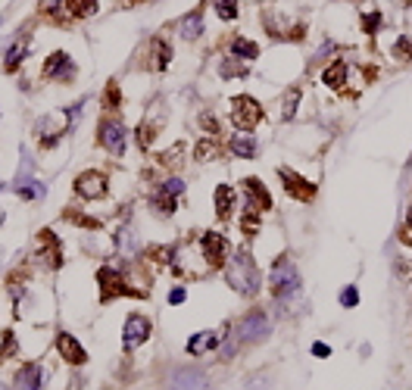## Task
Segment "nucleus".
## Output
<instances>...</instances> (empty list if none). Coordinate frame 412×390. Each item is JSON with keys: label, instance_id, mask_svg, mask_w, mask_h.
<instances>
[{"label": "nucleus", "instance_id": "f257e3e1", "mask_svg": "<svg viewBox=\"0 0 412 390\" xmlns=\"http://www.w3.org/2000/svg\"><path fill=\"white\" fill-rule=\"evenodd\" d=\"M225 281L231 291L241 297H256L259 294V266L250 257V250H237L231 262H225Z\"/></svg>", "mask_w": 412, "mask_h": 390}, {"label": "nucleus", "instance_id": "f03ea898", "mask_svg": "<svg viewBox=\"0 0 412 390\" xmlns=\"http://www.w3.org/2000/svg\"><path fill=\"white\" fill-rule=\"evenodd\" d=\"M297 294H300V272L288 257H281L272 268V297L278 303H284V300L297 297Z\"/></svg>", "mask_w": 412, "mask_h": 390}, {"label": "nucleus", "instance_id": "7ed1b4c3", "mask_svg": "<svg viewBox=\"0 0 412 390\" xmlns=\"http://www.w3.org/2000/svg\"><path fill=\"white\" fill-rule=\"evenodd\" d=\"M97 284H101V303H112L116 297H138V300L147 297V291H138V287H131L128 281H125L112 266L97 268Z\"/></svg>", "mask_w": 412, "mask_h": 390}, {"label": "nucleus", "instance_id": "20e7f679", "mask_svg": "<svg viewBox=\"0 0 412 390\" xmlns=\"http://www.w3.org/2000/svg\"><path fill=\"white\" fill-rule=\"evenodd\" d=\"M231 122L237 125L241 131H250L263 122V106L256 103V97L250 94H241V97L231 100Z\"/></svg>", "mask_w": 412, "mask_h": 390}, {"label": "nucleus", "instance_id": "39448f33", "mask_svg": "<svg viewBox=\"0 0 412 390\" xmlns=\"http://www.w3.org/2000/svg\"><path fill=\"white\" fill-rule=\"evenodd\" d=\"M150 331H154V322H150L144 312H131L128 319H125V328H122V347L128 349V353L138 347H144L150 340Z\"/></svg>", "mask_w": 412, "mask_h": 390}, {"label": "nucleus", "instance_id": "423d86ee", "mask_svg": "<svg viewBox=\"0 0 412 390\" xmlns=\"http://www.w3.org/2000/svg\"><path fill=\"white\" fill-rule=\"evenodd\" d=\"M97 144H101L106 153H112V157L125 153V125L112 116H103L101 125H97Z\"/></svg>", "mask_w": 412, "mask_h": 390}, {"label": "nucleus", "instance_id": "0eeeda50", "mask_svg": "<svg viewBox=\"0 0 412 390\" xmlns=\"http://www.w3.org/2000/svg\"><path fill=\"white\" fill-rule=\"evenodd\" d=\"M72 187H75L78 200H103L106 191H110V178H106L103 172H97V169H88V172L78 175Z\"/></svg>", "mask_w": 412, "mask_h": 390}, {"label": "nucleus", "instance_id": "6e6552de", "mask_svg": "<svg viewBox=\"0 0 412 390\" xmlns=\"http://www.w3.org/2000/svg\"><path fill=\"white\" fill-rule=\"evenodd\" d=\"M241 340H247V344H256V340H265L269 338V331H272V322H269V315L263 312V309H250L247 315H244V322H241Z\"/></svg>", "mask_w": 412, "mask_h": 390}, {"label": "nucleus", "instance_id": "1a4fd4ad", "mask_svg": "<svg viewBox=\"0 0 412 390\" xmlns=\"http://www.w3.org/2000/svg\"><path fill=\"white\" fill-rule=\"evenodd\" d=\"M200 250H203L206 266L225 268V262H228V240H225L219 231H206L203 234V238H200Z\"/></svg>", "mask_w": 412, "mask_h": 390}, {"label": "nucleus", "instance_id": "9d476101", "mask_svg": "<svg viewBox=\"0 0 412 390\" xmlns=\"http://www.w3.org/2000/svg\"><path fill=\"white\" fill-rule=\"evenodd\" d=\"M44 78H47V82H59V85L72 82V78H75V63H72L69 53H63V50L50 53L47 63H44Z\"/></svg>", "mask_w": 412, "mask_h": 390}, {"label": "nucleus", "instance_id": "9b49d317", "mask_svg": "<svg viewBox=\"0 0 412 390\" xmlns=\"http://www.w3.org/2000/svg\"><path fill=\"white\" fill-rule=\"evenodd\" d=\"M57 353H59V359L66 362V366H72V368H78V366H84L88 362V349L82 347V340H75L69 331H59L57 334Z\"/></svg>", "mask_w": 412, "mask_h": 390}, {"label": "nucleus", "instance_id": "f8f14e48", "mask_svg": "<svg viewBox=\"0 0 412 390\" xmlns=\"http://www.w3.org/2000/svg\"><path fill=\"white\" fill-rule=\"evenodd\" d=\"M278 178H281L284 191H288L294 200H303V203L316 200V185H312V181H307L303 175H297L294 169H278Z\"/></svg>", "mask_w": 412, "mask_h": 390}, {"label": "nucleus", "instance_id": "ddd939ff", "mask_svg": "<svg viewBox=\"0 0 412 390\" xmlns=\"http://www.w3.org/2000/svg\"><path fill=\"white\" fill-rule=\"evenodd\" d=\"M241 187H244V194H247V206L250 210H256V212H265V210H272V197H269V191H265V185L259 178H244L241 181Z\"/></svg>", "mask_w": 412, "mask_h": 390}, {"label": "nucleus", "instance_id": "4468645a", "mask_svg": "<svg viewBox=\"0 0 412 390\" xmlns=\"http://www.w3.org/2000/svg\"><path fill=\"white\" fill-rule=\"evenodd\" d=\"M16 390H41L44 387V372L38 362H25L22 368L16 372V381H13Z\"/></svg>", "mask_w": 412, "mask_h": 390}, {"label": "nucleus", "instance_id": "2eb2a0df", "mask_svg": "<svg viewBox=\"0 0 412 390\" xmlns=\"http://www.w3.org/2000/svg\"><path fill=\"white\" fill-rule=\"evenodd\" d=\"M38 240H41L44 250L38 253V262H44L47 268H59L63 266V257H59V238H53V231H41L38 234Z\"/></svg>", "mask_w": 412, "mask_h": 390}, {"label": "nucleus", "instance_id": "dca6fc26", "mask_svg": "<svg viewBox=\"0 0 412 390\" xmlns=\"http://www.w3.org/2000/svg\"><path fill=\"white\" fill-rule=\"evenodd\" d=\"M235 206H237V194L231 185H219L216 187V216L219 222H231L235 216Z\"/></svg>", "mask_w": 412, "mask_h": 390}, {"label": "nucleus", "instance_id": "f3484780", "mask_svg": "<svg viewBox=\"0 0 412 390\" xmlns=\"http://www.w3.org/2000/svg\"><path fill=\"white\" fill-rule=\"evenodd\" d=\"M29 47H31L29 38H16V41L10 44V50L3 53V69L6 72H16L19 66H22V59L29 57Z\"/></svg>", "mask_w": 412, "mask_h": 390}, {"label": "nucleus", "instance_id": "a211bd4d", "mask_svg": "<svg viewBox=\"0 0 412 390\" xmlns=\"http://www.w3.org/2000/svg\"><path fill=\"white\" fill-rule=\"evenodd\" d=\"M216 347H219V331H197L184 349H188L191 356H203V353H212Z\"/></svg>", "mask_w": 412, "mask_h": 390}, {"label": "nucleus", "instance_id": "6ab92c4d", "mask_svg": "<svg viewBox=\"0 0 412 390\" xmlns=\"http://www.w3.org/2000/svg\"><path fill=\"white\" fill-rule=\"evenodd\" d=\"M228 150H231V157L253 159L259 153V144H256V138H250V134H235V138L228 140Z\"/></svg>", "mask_w": 412, "mask_h": 390}, {"label": "nucleus", "instance_id": "aec40b11", "mask_svg": "<svg viewBox=\"0 0 412 390\" xmlns=\"http://www.w3.org/2000/svg\"><path fill=\"white\" fill-rule=\"evenodd\" d=\"M322 82L328 85L331 91H344V85H347V63H344V59L328 63V69L322 72Z\"/></svg>", "mask_w": 412, "mask_h": 390}, {"label": "nucleus", "instance_id": "412c9836", "mask_svg": "<svg viewBox=\"0 0 412 390\" xmlns=\"http://www.w3.org/2000/svg\"><path fill=\"white\" fill-rule=\"evenodd\" d=\"M178 31H182L184 41H200V35H203V16H200V13H188V16L182 19V25H178Z\"/></svg>", "mask_w": 412, "mask_h": 390}, {"label": "nucleus", "instance_id": "4be33fe9", "mask_svg": "<svg viewBox=\"0 0 412 390\" xmlns=\"http://www.w3.org/2000/svg\"><path fill=\"white\" fill-rule=\"evenodd\" d=\"M172 387L175 390H203V375L191 372V368H182V372H175V378H172Z\"/></svg>", "mask_w": 412, "mask_h": 390}, {"label": "nucleus", "instance_id": "5701e85b", "mask_svg": "<svg viewBox=\"0 0 412 390\" xmlns=\"http://www.w3.org/2000/svg\"><path fill=\"white\" fill-rule=\"evenodd\" d=\"M66 10L72 19H91L97 13V0H66Z\"/></svg>", "mask_w": 412, "mask_h": 390}, {"label": "nucleus", "instance_id": "b1692460", "mask_svg": "<svg viewBox=\"0 0 412 390\" xmlns=\"http://www.w3.org/2000/svg\"><path fill=\"white\" fill-rule=\"evenodd\" d=\"M231 53L235 57H244V59H256L259 57V47L247 38H231Z\"/></svg>", "mask_w": 412, "mask_h": 390}, {"label": "nucleus", "instance_id": "393cba45", "mask_svg": "<svg viewBox=\"0 0 412 390\" xmlns=\"http://www.w3.org/2000/svg\"><path fill=\"white\" fill-rule=\"evenodd\" d=\"M169 59H172L169 41H165V38H156V41H154V66H156V69H165V66H169Z\"/></svg>", "mask_w": 412, "mask_h": 390}, {"label": "nucleus", "instance_id": "a878e982", "mask_svg": "<svg viewBox=\"0 0 412 390\" xmlns=\"http://www.w3.org/2000/svg\"><path fill=\"white\" fill-rule=\"evenodd\" d=\"M241 231H244V238H253V234L259 231V212L256 210H244V216H241Z\"/></svg>", "mask_w": 412, "mask_h": 390}, {"label": "nucleus", "instance_id": "bb28decb", "mask_svg": "<svg viewBox=\"0 0 412 390\" xmlns=\"http://www.w3.org/2000/svg\"><path fill=\"white\" fill-rule=\"evenodd\" d=\"M16 191H19V197H22V200H41L44 197V185H41V181H22Z\"/></svg>", "mask_w": 412, "mask_h": 390}, {"label": "nucleus", "instance_id": "cd10ccee", "mask_svg": "<svg viewBox=\"0 0 412 390\" xmlns=\"http://www.w3.org/2000/svg\"><path fill=\"white\" fill-rule=\"evenodd\" d=\"M212 6H216L219 19H225V22L237 19V0H212Z\"/></svg>", "mask_w": 412, "mask_h": 390}, {"label": "nucleus", "instance_id": "c85d7f7f", "mask_svg": "<svg viewBox=\"0 0 412 390\" xmlns=\"http://www.w3.org/2000/svg\"><path fill=\"white\" fill-rule=\"evenodd\" d=\"M119 103H122V94H119V85L110 82L103 91V110H119Z\"/></svg>", "mask_w": 412, "mask_h": 390}, {"label": "nucleus", "instance_id": "c756f323", "mask_svg": "<svg viewBox=\"0 0 412 390\" xmlns=\"http://www.w3.org/2000/svg\"><path fill=\"white\" fill-rule=\"evenodd\" d=\"M219 75H222V78H241V75H247V69H241V63H237V59H222Z\"/></svg>", "mask_w": 412, "mask_h": 390}, {"label": "nucleus", "instance_id": "7c9ffc66", "mask_svg": "<svg viewBox=\"0 0 412 390\" xmlns=\"http://www.w3.org/2000/svg\"><path fill=\"white\" fill-rule=\"evenodd\" d=\"M297 103H300V87H290L288 97H284V106H281V119H294Z\"/></svg>", "mask_w": 412, "mask_h": 390}, {"label": "nucleus", "instance_id": "2f4dec72", "mask_svg": "<svg viewBox=\"0 0 412 390\" xmlns=\"http://www.w3.org/2000/svg\"><path fill=\"white\" fill-rule=\"evenodd\" d=\"M216 153H219L216 140H212V138H203V140H200V144H197L194 157H197V159H200V163H203V159H212V157H216Z\"/></svg>", "mask_w": 412, "mask_h": 390}, {"label": "nucleus", "instance_id": "473e14b6", "mask_svg": "<svg viewBox=\"0 0 412 390\" xmlns=\"http://www.w3.org/2000/svg\"><path fill=\"white\" fill-rule=\"evenodd\" d=\"M16 349H19L16 334H13V331H3V338H0V359H6V356H16Z\"/></svg>", "mask_w": 412, "mask_h": 390}, {"label": "nucleus", "instance_id": "72a5a7b5", "mask_svg": "<svg viewBox=\"0 0 412 390\" xmlns=\"http://www.w3.org/2000/svg\"><path fill=\"white\" fill-rule=\"evenodd\" d=\"M156 131H159V125L144 122L141 129H138V144H141V147H150V144H154V138H156Z\"/></svg>", "mask_w": 412, "mask_h": 390}, {"label": "nucleus", "instance_id": "f704fd0d", "mask_svg": "<svg viewBox=\"0 0 412 390\" xmlns=\"http://www.w3.org/2000/svg\"><path fill=\"white\" fill-rule=\"evenodd\" d=\"M178 157H184V144H182V140H178V144H172V150H165V153H159V163H165V166H172V163H175V159Z\"/></svg>", "mask_w": 412, "mask_h": 390}, {"label": "nucleus", "instance_id": "c9c22d12", "mask_svg": "<svg viewBox=\"0 0 412 390\" xmlns=\"http://www.w3.org/2000/svg\"><path fill=\"white\" fill-rule=\"evenodd\" d=\"M356 303H360V291H356V287L353 284H350V287H344V291H341V306H356Z\"/></svg>", "mask_w": 412, "mask_h": 390}, {"label": "nucleus", "instance_id": "e433bc0d", "mask_svg": "<svg viewBox=\"0 0 412 390\" xmlns=\"http://www.w3.org/2000/svg\"><path fill=\"white\" fill-rule=\"evenodd\" d=\"M394 53L400 59H412V41L409 38H400V41H397V47H394Z\"/></svg>", "mask_w": 412, "mask_h": 390}, {"label": "nucleus", "instance_id": "4c0bfd02", "mask_svg": "<svg viewBox=\"0 0 412 390\" xmlns=\"http://www.w3.org/2000/svg\"><path fill=\"white\" fill-rule=\"evenodd\" d=\"M378 25H381V16H378V13H369V16L362 19V29L369 31V35H375V29Z\"/></svg>", "mask_w": 412, "mask_h": 390}, {"label": "nucleus", "instance_id": "58836bf2", "mask_svg": "<svg viewBox=\"0 0 412 390\" xmlns=\"http://www.w3.org/2000/svg\"><path fill=\"white\" fill-rule=\"evenodd\" d=\"M172 253H175L172 247H159V250H150V259H154V262H163V266H165Z\"/></svg>", "mask_w": 412, "mask_h": 390}, {"label": "nucleus", "instance_id": "ea45409f", "mask_svg": "<svg viewBox=\"0 0 412 390\" xmlns=\"http://www.w3.org/2000/svg\"><path fill=\"white\" fill-rule=\"evenodd\" d=\"M184 300H188V291H184V287H175V291H172V294H169V303H172V306L184 303Z\"/></svg>", "mask_w": 412, "mask_h": 390}, {"label": "nucleus", "instance_id": "a19ab883", "mask_svg": "<svg viewBox=\"0 0 412 390\" xmlns=\"http://www.w3.org/2000/svg\"><path fill=\"white\" fill-rule=\"evenodd\" d=\"M200 125H203L206 131H212V134L219 131V125H216V119H212V113H203V116H200Z\"/></svg>", "mask_w": 412, "mask_h": 390}, {"label": "nucleus", "instance_id": "79ce46f5", "mask_svg": "<svg viewBox=\"0 0 412 390\" xmlns=\"http://www.w3.org/2000/svg\"><path fill=\"white\" fill-rule=\"evenodd\" d=\"M328 353H331V349L325 347V344H316V347H312V356H318V359H325Z\"/></svg>", "mask_w": 412, "mask_h": 390}, {"label": "nucleus", "instance_id": "37998d69", "mask_svg": "<svg viewBox=\"0 0 412 390\" xmlns=\"http://www.w3.org/2000/svg\"><path fill=\"white\" fill-rule=\"evenodd\" d=\"M406 225L412 228V206H409V210H406Z\"/></svg>", "mask_w": 412, "mask_h": 390}]
</instances>
